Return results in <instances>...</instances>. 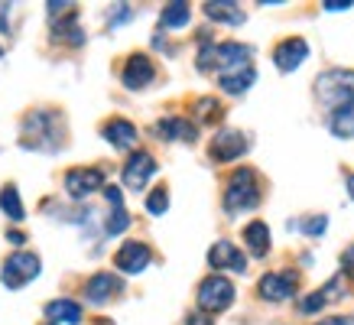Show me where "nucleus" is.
I'll return each instance as SVG.
<instances>
[{"mask_svg":"<svg viewBox=\"0 0 354 325\" xmlns=\"http://www.w3.org/2000/svg\"><path fill=\"white\" fill-rule=\"evenodd\" d=\"M153 173H156V160H153V153L137 150L127 162H124V173L120 176H124V185H127V189L140 192V189L153 179Z\"/></svg>","mask_w":354,"mask_h":325,"instance_id":"f8f14e48","label":"nucleus"},{"mask_svg":"<svg viewBox=\"0 0 354 325\" xmlns=\"http://www.w3.org/2000/svg\"><path fill=\"white\" fill-rule=\"evenodd\" d=\"M208 267H215L218 270H234V273H244L247 270V257L244 250L231 244V241H215L212 250H208Z\"/></svg>","mask_w":354,"mask_h":325,"instance_id":"4468645a","label":"nucleus"},{"mask_svg":"<svg viewBox=\"0 0 354 325\" xmlns=\"http://www.w3.org/2000/svg\"><path fill=\"white\" fill-rule=\"evenodd\" d=\"M46 13H49L53 23H62L68 17H78V3H72V0H53V3H46Z\"/></svg>","mask_w":354,"mask_h":325,"instance_id":"c85d7f7f","label":"nucleus"},{"mask_svg":"<svg viewBox=\"0 0 354 325\" xmlns=\"http://www.w3.org/2000/svg\"><path fill=\"white\" fill-rule=\"evenodd\" d=\"M315 95L328 111L344 108L348 101H354V72L348 68H328L315 78Z\"/></svg>","mask_w":354,"mask_h":325,"instance_id":"20e7f679","label":"nucleus"},{"mask_svg":"<svg viewBox=\"0 0 354 325\" xmlns=\"http://www.w3.org/2000/svg\"><path fill=\"white\" fill-rule=\"evenodd\" d=\"M328 130H332L335 137H342V140L354 137V101H348L344 108L332 111V118H328Z\"/></svg>","mask_w":354,"mask_h":325,"instance_id":"5701e85b","label":"nucleus"},{"mask_svg":"<svg viewBox=\"0 0 354 325\" xmlns=\"http://www.w3.org/2000/svg\"><path fill=\"white\" fill-rule=\"evenodd\" d=\"M183 325H215V322H212V315H208V313H202V309H198V313H189V315H185Z\"/></svg>","mask_w":354,"mask_h":325,"instance_id":"473e14b6","label":"nucleus"},{"mask_svg":"<svg viewBox=\"0 0 354 325\" xmlns=\"http://www.w3.org/2000/svg\"><path fill=\"white\" fill-rule=\"evenodd\" d=\"M260 205V183L250 166H237L225 189V212L227 215H244Z\"/></svg>","mask_w":354,"mask_h":325,"instance_id":"f03ea898","label":"nucleus"},{"mask_svg":"<svg viewBox=\"0 0 354 325\" xmlns=\"http://www.w3.org/2000/svg\"><path fill=\"white\" fill-rule=\"evenodd\" d=\"M348 195H351V202H354V173L348 176Z\"/></svg>","mask_w":354,"mask_h":325,"instance_id":"58836bf2","label":"nucleus"},{"mask_svg":"<svg viewBox=\"0 0 354 325\" xmlns=\"http://www.w3.org/2000/svg\"><path fill=\"white\" fill-rule=\"evenodd\" d=\"M254 82H257V68H254V62L234 65V68H227V72L218 75V85H221L225 95H244Z\"/></svg>","mask_w":354,"mask_h":325,"instance_id":"f3484780","label":"nucleus"},{"mask_svg":"<svg viewBox=\"0 0 354 325\" xmlns=\"http://www.w3.org/2000/svg\"><path fill=\"white\" fill-rule=\"evenodd\" d=\"M7 238H10V244H17V248H20L23 241H26V234H20V231H10V234H7Z\"/></svg>","mask_w":354,"mask_h":325,"instance_id":"4c0bfd02","label":"nucleus"},{"mask_svg":"<svg viewBox=\"0 0 354 325\" xmlns=\"http://www.w3.org/2000/svg\"><path fill=\"white\" fill-rule=\"evenodd\" d=\"M189 17H192V7L183 3V0H176V3H166V7H162L160 23L166 26V30H179V26L189 23Z\"/></svg>","mask_w":354,"mask_h":325,"instance_id":"a878e982","label":"nucleus"},{"mask_svg":"<svg viewBox=\"0 0 354 325\" xmlns=\"http://www.w3.org/2000/svg\"><path fill=\"white\" fill-rule=\"evenodd\" d=\"M53 39L55 43H68V46H82L85 43V32L78 26V17H68L62 23H53Z\"/></svg>","mask_w":354,"mask_h":325,"instance_id":"393cba45","label":"nucleus"},{"mask_svg":"<svg viewBox=\"0 0 354 325\" xmlns=\"http://www.w3.org/2000/svg\"><path fill=\"white\" fill-rule=\"evenodd\" d=\"M46 315L55 325H78L82 322V306L75 299H53V303L46 306Z\"/></svg>","mask_w":354,"mask_h":325,"instance_id":"4be33fe9","label":"nucleus"},{"mask_svg":"<svg viewBox=\"0 0 354 325\" xmlns=\"http://www.w3.org/2000/svg\"><path fill=\"white\" fill-rule=\"evenodd\" d=\"M195 303L208 315L225 313V309H231V303H234V283L227 280V277H221V273H208V277L198 283Z\"/></svg>","mask_w":354,"mask_h":325,"instance_id":"39448f33","label":"nucleus"},{"mask_svg":"<svg viewBox=\"0 0 354 325\" xmlns=\"http://www.w3.org/2000/svg\"><path fill=\"white\" fill-rule=\"evenodd\" d=\"M20 147H26V150H36V153H59L65 147L62 114H59V111H49V108L30 111V114L23 118Z\"/></svg>","mask_w":354,"mask_h":325,"instance_id":"f257e3e1","label":"nucleus"},{"mask_svg":"<svg viewBox=\"0 0 354 325\" xmlns=\"http://www.w3.org/2000/svg\"><path fill=\"white\" fill-rule=\"evenodd\" d=\"M166 208H169V192H166V185H160V189H153L147 195V212L160 218V215H166Z\"/></svg>","mask_w":354,"mask_h":325,"instance_id":"c756f323","label":"nucleus"},{"mask_svg":"<svg viewBox=\"0 0 354 325\" xmlns=\"http://www.w3.org/2000/svg\"><path fill=\"white\" fill-rule=\"evenodd\" d=\"M315 325H354V315H332V319H322Z\"/></svg>","mask_w":354,"mask_h":325,"instance_id":"f704fd0d","label":"nucleus"},{"mask_svg":"<svg viewBox=\"0 0 354 325\" xmlns=\"http://www.w3.org/2000/svg\"><path fill=\"white\" fill-rule=\"evenodd\" d=\"M202 10L208 20L215 23H231V26H241V23L247 20L244 10L237 7L234 0H208V3H202Z\"/></svg>","mask_w":354,"mask_h":325,"instance_id":"aec40b11","label":"nucleus"},{"mask_svg":"<svg viewBox=\"0 0 354 325\" xmlns=\"http://www.w3.org/2000/svg\"><path fill=\"white\" fill-rule=\"evenodd\" d=\"M114 292H120V280L114 277V273H108V270L95 273V277L85 283V299H88V303H95V306L108 303Z\"/></svg>","mask_w":354,"mask_h":325,"instance_id":"6ab92c4d","label":"nucleus"},{"mask_svg":"<svg viewBox=\"0 0 354 325\" xmlns=\"http://www.w3.org/2000/svg\"><path fill=\"white\" fill-rule=\"evenodd\" d=\"M0 59H3V49H0Z\"/></svg>","mask_w":354,"mask_h":325,"instance_id":"ea45409f","label":"nucleus"},{"mask_svg":"<svg viewBox=\"0 0 354 325\" xmlns=\"http://www.w3.org/2000/svg\"><path fill=\"white\" fill-rule=\"evenodd\" d=\"M39 277V257L30 254V250H17L10 257L3 260V267H0V283L7 286V290H23L30 280Z\"/></svg>","mask_w":354,"mask_h":325,"instance_id":"423d86ee","label":"nucleus"},{"mask_svg":"<svg viewBox=\"0 0 354 325\" xmlns=\"http://www.w3.org/2000/svg\"><path fill=\"white\" fill-rule=\"evenodd\" d=\"M296 286H299V273L279 270V273H263L257 283V292L260 299H267V303H283V299H290L296 292Z\"/></svg>","mask_w":354,"mask_h":325,"instance_id":"0eeeda50","label":"nucleus"},{"mask_svg":"<svg viewBox=\"0 0 354 325\" xmlns=\"http://www.w3.org/2000/svg\"><path fill=\"white\" fill-rule=\"evenodd\" d=\"M306 59H309V43L302 36H290V39H283L273 49V65H277L279 72H296Z\"/></svg>","mask_w":354,"mask_h":325,"instance_id":"ddd939ff","label":"nucleus"},{"mask_svg":"<svg viewBox=\"0 0 354 325\" xmlns=\"http://www.w3.org/2000/svg\"><path fill=\"white\" fill-rule=\"evenodd\" d=\"M153 130H156V137L160 140H183V143H195L198 140V127H195L192 120L179 118V114H169V118H162L153 124Z\"/></svg>","mask_w":354,"mask_h":325,"instance_id":"dca6fc26","label":"nucleus"},{"mask_svg":"<svg viewBox=\"0 0 354 325\" xmlns=\"http://www.w3.org/2000/svg\"><path fill=\"white\" fill-rule=\"evenodd\" d=\"M101 137L114 147V150H130L137 147V127L124 118H111L104 127H101Z\"/></svg>","mask_w":354,"mask_h":325,"instance_id":"a211bd4d","label":"nucleus"},{"mask_svg":"<svg viewBox=\"0 0 354 325\" xmlns=\"http://www.w3.org/2000/svg\"><path fill=\"white\" fill-rule=\"evenodd\" d=\"M342 296H344V277L338 273V277H332V280L325 283V286H319L315 292L302 296V299H299V313L302 315H312V313H319V309H325L328 303H338Z\"/></svg>","mask_w":354,"mask_h":325,"instance_id":"2eb2a0df","label":"nucleus"},{"mask_svg":"<svg viewBox=\"0 0 354 325\" xmlns=\"http://www.w3.org/2000/svg\"><path fill=\"white\" fill-rule=\"evenodd\" d=\"M156 78V65H153L150 55L143 53H133L124 62V68H120V82H124V88H130V91H140V88H147Z\"/></svg>","mask_w":354,"mask_h":325,"instance_id":"9b49d317","label":"nucleus"},{"mask_svg":"<svg viewBox=\"0 0 354 325\" xmlns=\"http://www.w3.org/2000/svg\"><path fill=\"white\" fill-rule=\"evenodd\" d=\"M250 150V140H247L241 130H218L212 137V147H208V156L215 162H231L237 156H244Z\"/></svg>","mask_w":354,"mask_h":325,"instance_id":"6e6552de","label":"nucleus"},{"mask_svg":"<svg viewBox=\"0 0 354 325\" xmlns=\"http://www.w3.org/2000/svg\"><path fill=\"white\" fill-rule=\"evenodd\" d=\"M49 325H55V322H49Z\"/></svg>","mask_w":354,"mask_h":325,"instance_id":"a19ab883","label":"nucleus"},{"mask_svg":"<svg viewBox=\"0 0 354 325\" xmlns=\"http://www.w3.org/2000/svg\"><path fill=\"white\" fill-rule=\"evenodd\" d=\"M104 198H108L111 208H124V192H120L118 185H104Z\"/></svg>","mask_w":354,"mask_h":325,"instance_id":"2f4dec72","label":"nucleus"},{"mask_svg":"<svg viewBox=\"0 0 354 325\" xmlns=\"http://www.w3.org/2000/svg\"><path fill=\"white\" fill-rule=\"evenodd\" d=\"M250 55H254V49L244 43H205L202 49H198V72H227V68H234V65H244L250 62Z\"/></svg>","mask_w":354,"mask_h":325,"instance_id":"7ed1b4c3","label":"nucleus"},{"mask_svg":"<svg viewBox=\"0 0 354 325\" xmlns=\"http://www.w3.org/2000/svg\"><path fill=\"white\" fill-rule=\"evenodd\" d=\"M290 228H299V231H306L309 238H319L325 228H328V218H325V215H312V218H306V221H299V225H290Z\"/></svg>","mask_w":354,"mask_h":325,"instance_id":"7c9ffc66","label":"nucleus"},{"mask_svg":"<svg viewBox=\"0 0 354 325\" xmlns=\"http://www.w3.org/2000/svg\"><path fill=\"white\" fill-rule=\"evenodd\" d=\"M7 7H10V3H0V30L7 32Z\"/></svg>","mask_w":354,"mask_h":325,"instance_id":"e433bc0d","label":"nucleus"},{"mask_svg":"<svg viewBox=\"0 0 354 325\" xmlns=\"http://www.w3.org/2000/svg\"><path fill=\"white\" fill-rule=\"evenodd\" d=\"M97 189H104V173L95 166H78V169L65 173V192L72 198H88Z\"/></svg>","mask_w":354,"mask_h":325,"instance_id":"9d476101","label":"nucleus"},{"mask_svg":"<svg viewBox=\"0 0 354 325\" xmlns=\"http://www.w3.org/2000/svg\"><path fill=\"white\" fill-rule=\"evenodd\" d=\"M244 244L254 257H267L270 254V228L263 225L260 218L250 221V225H244Z\"/></svg>","mask_w":354,"mask_h":325,"instance_id":"412c9836","label":"nucleus"},{"mask_svg":"<svg viewBox=\"0 0 354 325\" xmlns=\"http://www.w3.org/2000/svg\"><path fill=\"white\" fill-rule=\"evenodd\" d=\"M342 267H344V273H348V277H354V244H351V248H344Z\"/></svg>","mask_w":354,"mask_h":325,"instance_id":"72a5a7b5","label":"nucleus"},{"mask_svg":"<svg viewBox=\"0 0 354 325\" xmlns=\"http://www.w3.org/2000/svg\"><path fill=\"white\" fill-rule=\"evenodd\" d=\"M325 10H348V7H354L351 0H325L322 3Z\"/></svg>","mask_w":354,"mask_h":325,"instance_id":"c9c22d12","label":"nucleus"},{"mask_svg":"<svg viewBox=\"0 0 354 325\" xmlns=\"http://www.w3.org/2000/svg\"><path fill=\"white\" fill-rule=\"evenodd\" d=\"M150 260H153V250L147 248L143 241H124L120 250L114 254V267H118L120 273L137 277V273H143L147 267H150Z\"/></svg>","mask_w":354,"mask_h":325,"instance_id":"1a4fd4ad","label":"nucleus"},{"mask_svg":"<svg viewBox=\"0 0 354 325\" xmlns=\"http://www.w3.org/2000/svg\"><path fill=\"white\" fill-rule=\"evenodd\" d=\"M221 114H225V111H221V104H218L215 98H198V101H195V118L202 120V124H218Z\"/></svg>","mask_w":354,"mask_h":325,"instance_id":"bb28decb","label":"nucleus"},{"mask_svg":"<svg viewBox=\"0 0 354 325\" xmlns=\"http://www.w3.org/2000/svg\"><path fill=\"white\" fill-rule=\"evenodd\" d=\"M0 212L10 218V221H23V218H26V208H23L20 192H17V185L13 183H7L3 189H0Z\"/></svg>","mask_w":354,"mask_h":325,"instance_id":"b1692460","label":"nucleus"},{"mask_svg":"<svg viewBox=\"0 0 354 325\" xmlns=\"http://www.w3.org/2000/svg\"><path fill=\"white\" fill-rule=\"evenodd\" d=\"M130 228V215L124 212V208H111V215H108V221H104V234L108 238H118V234H124Z\"/></svg>","mask_w":354,"mask_h":325,"instance_id":"cd10ccee","label":"nucleus"}]
</instances>
